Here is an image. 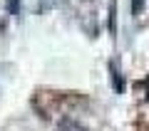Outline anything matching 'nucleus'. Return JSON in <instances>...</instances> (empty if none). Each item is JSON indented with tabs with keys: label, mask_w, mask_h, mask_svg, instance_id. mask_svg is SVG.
<instances>
[{
	"label": "nucleus",
	"mask_w": 149,
	"mask_h": 131,
	"mask_svg": "<svg viewBox=\"0 0 149 131\" xmlns=\"http://www.w3.org/2000/svg\"><path fill=\"white\" fill-rule=\"evenodd\" d=\"M57 131H87L82 124H77V121H72V119H65L62 124L57 126Z\"/></svg>",
	"instance_id": "obj_1"
},
{
	"label": "nucleus",
	"mask_w": 149,
	"mask_h": 131,
	"mask_svg": "<svg viewBox=\"0 0 149 131\" xmlns=\"http://www.w3.org/2000/svg\"><path fill=\"white\" fill-rule=\"evenodd\" d=\"M109 69H112V87H114V92H122V87H124V84H122V77L117 74V67L112 64Z\"/></svg>",
	"instance_id": "obj_2"
},
{
	"label": "nucleus",
	"mask_w": 149,
	"mask_h": 131,
	"mask_svg": "<svg viewBox=\"0 0 149 131\" xmlns=\"http://www.w3.org/2000/svg\"><path fill=\"white\" fill-rule=\"evenodd\" d=\"M142 5H144V0H132V12H134V15L142 10Z\"/></svg>",
	"instance_id": "obj_3"
}]
</instances>
